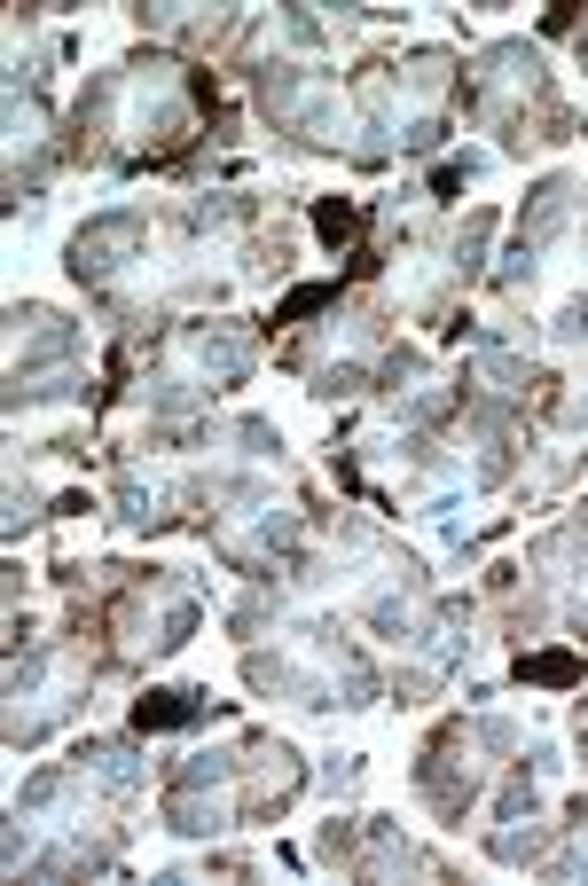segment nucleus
<instances>
[{"mask_svg": "<svg viewBox=\"0 0 588 886\" xmlns=\"http://www.w3.org/2000/svg\"><path fill=\"white\" fill-rule=\"evenodd\" d=\"M353 228H361L353 204H322V236H353Z\"/></svg>", "mask_w": 588, "mask_h": 886, "instance_id": "f257e3e1", "label": "nucleus"}]
</instances>
